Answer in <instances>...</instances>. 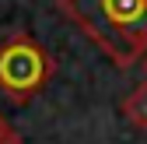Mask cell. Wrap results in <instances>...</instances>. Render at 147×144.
Here are the masks:
<instances>
[{
  "label": "cell",
  "mask_w": 147,
  "mask_h": 144,
  "mask_svg": "<svg viewBox=\"0 0 147 144\" xmlns=\"http://www.w3.org/2000/svg\"><path fill=\"white\" fill-rule=\"evenodd\" d=\"M49 74H53V60L46 56L39 42L18 35V39L0 46V88L7 95L28 98L49 81Z\"/></svg>",
  "instance_id": "obj_2"
},
{
  "label": "cell",
  "mask_w": 147,
  "mask_h": 144,
  "mask_svg": "<svg viewBox=\"0 0 147 144\" xmlns=\"http://www.w3.org/2000/svg\"><path fill=\"white\" fill-rule=\"evenodd\" d=\"M60 11L102 46L116 67L147 53V0H60Z\"/></svg>",
  "instance_id": "obj_1"
},
{
  "label": "cell",
  "mask_w": 147,
  "mask_h": 144,
  "mask_svg": "<svg viewBox=\"0 0 147 144\" xmlns=\"http://www.w3.org/2000/svg\"><path fill=\"white\" fill-rule=\"evenodd\" d=\"M123 116L130 120L133 127L147 130V81H144V84H137L133 92L123 98Z\"/></svg>",
  "instance_id": "obj_3"
},
{
  "label": "cell",
  "mask_w": 147,
  "mask_h": 144,
  "mask_svg": "<svg viewBox=\"0 0 147 144\" xmlns=\"http://www.w3.org/2000/svg\"><path fill=\"white\" fill-rule=\"evenodd\" d=\"M0 144H21V137H18V130L11 127V123L0 116Z\"/></svg>",
  "instance_id": "obj_4"
},
{
  "label": "cell",
  "mask_w": 147,
  "mask_h": 144,
  "mask_svg": "<svg viewBox=\"0 0 147 144\" xmlns=\"http://www.w3.org/2000/svg\"><path fill=\"white\" fill-rule=\"evenodd\" d=\"M144 74H147V53H144Z\"/></svg>",
  "instance_id": "obj_5"
}]
</instances>
